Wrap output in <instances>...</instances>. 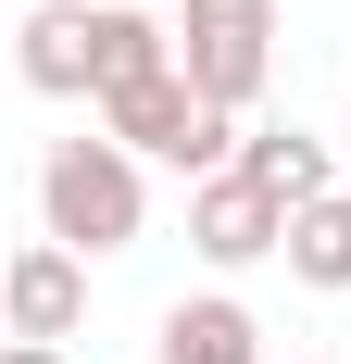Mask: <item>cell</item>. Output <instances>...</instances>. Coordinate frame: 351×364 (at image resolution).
Returning <instances> with one entry per match:
<instances>
[{
    "mask_svg": "<svg viewBox=\"0 0 351 364\" xmlns=\"http://www.w3.org/2000/svg\"><path fill=\"white\" fill-rule=\"evenodd\" d=\"M139 214H151V188H139V151L126 139H50L38 151V226L63 239V252H139Z\"/></svg>",
    "mask_w": 351,
    "mask_h": 364,
    "instance_id": "6da1fadb",
    "label": "cell"
},
{
    "mask_svg": "<svg viewBox=\"0 0 351 364\" xmlns=\"http://www.w3.org/2000/svg\"><path fill=\"white\" fill-rule=\"evenodd\" d=\"M101 139H126L139 164H176V176L201 188V176L239 164V113H213L188 75H151V88H113L101 101Z\"/></svg>",
    "mask_w": 351,
    "mask_h": 364,
    "instance_id": "7a4b0ae2",
    "label": "cell"
},
{
    "mask_svg": "<svg viewBox=\"0 0 351 364\" xmlns=\"http://www.w3.org/2000/svg\"><path fill=\"white\" fill-rule=\"evenodd\" d=\"M176 75L213 113H251L264 75H276V0H188L176 13Z\"/></svg>",
    "mask_w": 351,
    "mask_h": 364,
    "instance_id": "3957f363",
    "label": "cell"
},
{
    "mask_svg": "<svg viewBox=\"0 0 351 364\" xmlns=\"http://www.w3.org/2000/svg\"><path fill=\"white\" fill-rule=\"evenodd\" d=\"M188 252L226 264V277H239V264H264V252H288V201H276V188H251L239 164H226V176L188 188Z\"/></svg>",
    "mask_w": 351,
    "mask_h": 364,
    "instance_id": "277c9868",
    "label": "cell"
},
{
    "mask_svg": "<svg viewBox=\"0 0 351 364\" xmlns=\"http://www.w3.org/2000/svg\"><path fill=\"white\" fill-rule=\"evenodd\" d=\"M13 63L38 101H101V0H38L13 26Z\"/></svg>",
    "mask_w": 351,
    "mask_h": 364,
    "instance_id": "5b68a950",
    "label": "cell"
},
{
    "mask_svg": "<svg viewBox=\"0 0 351 364\" xmlns=\"http://www.w3.org/2000/svg\"><path fill=\"white\" fill-rule=\"evenodd\" d=\"M0 314H13V339H75L88 327V252L26 239V252L0 264Z\"/></svg>",
    "mask_w": 351,
    "mask_h": 364,
    "instance_id": "8992f818",
    "label": "cell"
},
{
    "mask_svg": "<svg viewBox=\"0 0 351 364\" xmlns=\"http://www.w3.org/2000/svg\"><path fill=\"white\" fill-rule=\"evenodd\" d=\"M151 364H264V327H251V301L201 289V301H176L151 327Z\"/></svg>",
    "mask_w": 351,
    "mask_h": 364,
    "instance_id": "52a82bcc",
    "label": "cell"
},
{
    "mask_svg": "<svg viewBox=\"0 0 351 364\" xmlns=\"http://www.w3.org/2000/svg\"><path fill=\"white\" fill-rule=\"evenodd\" d=\"M239 176H251V188H276L288 214H301V201H326V188H339V139H301V126H251V139H239Z\"/></svg>",
    "mask_w": 351,
    "mask_h": 364,
    "instance_id": "ba28073f",
    "label": "cell"
},
{
    "mask_svg": "<svg viewBox=\"0 0 351 364\" xmlns=\"http://www.w3.org/2000/svg\"><path fill=\"white\" fill-rule=\"evenodd\" d=\"M288 277L301 289H351V188H326V201L288 214Z\"/></svg>",
    "mask_w": 351,
    "mask_h": 364,
    "instance_id": "9c48e42d",
    "label": "cell"
},
{
    "mask_svg": "<svg viewBox=\"0 0 351 364\" xmlns=\"http://www.w3.org/2000/svg\"><path fill=\"white\" fill-rule=\"evenodd\" d=\"M0 364H63V339H13V352H0Z\"/></svg>",
    "mask_w": 351,
    "mask_h": 364,
    "instance_id": "30bf717a",
    "label": "cell"
},
{
    "mask_svg": "<svg viewBox=\"0 0 351 364\" xmlns=\"http://www.w3.org/2000/svg\"><path fill=\"white\" fill-rule=\"evenodd\" d=\"M0 352H13V314H0Z\"/></svg>",
    "mask_w": 351,
    "mask_h": 364,
    "instance_id": "8fae6325",
    "label": "cell"
},
{
    "mask_svg": "<svg viewBox=\"0 0 351 364\" xmlns=\"http://www.w3.org/2000/svg\"><path fill=\"white\" fill-rule=\"evenodd\" d=\"M339 151H351V113H339Z\"/></svg>",
    "mask_w": 351,
    "mask_h": 364,
    "instance_id": "7c38bea8",
    "label": "cell"
}]
</instances>
